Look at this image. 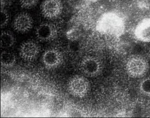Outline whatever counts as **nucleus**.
Instances as JSON below:
<instances>
[{"label":"nucleus","instance_id":"dca6fc26","mask_svg":"<svg viewBox=\"0 0 150 118\" xmlns=\"http://www.w3.org/2000/svg\"><path fill=\"white\" fill-rule=\"evenodd\" d=\"M39 0H19L21 7L26 9H30L37 5Z\"/></svg>","mask_w":150,"mask_h":118},{"label":"nucleus","instance_id":"1a4fd4ad","mask_svg":"<svg viewBox=\"0 0 150 118\" xmlns=\"http://www.w3.org/2000/svg\"><path fill=\"white\" fill-rule=\"evenodd\" d=\"M34 21L32 16L27 13L22 12L16 15L13 22L14 30L20 33H26L33 27Z\"/></svg>","mask_w":150,"mask_h":118},{"label":"nucleus","instance_id":"9b49d317","mask_svg":"<svg viewBox=\"0 0 150 118\" xmlns=\"http://www.w3.org/2000/svg\"><path fill=\"white\" fill-rule=\"evenodd\" d=\"M15 41V37L11 32L7 30L1 32V46L2 49H10L13 46Z\"/></svg>","mask_w":150,"mask_h":118},{"label":"nucleus","instance_id":"f8f14e48","mask_svg":"<svg viewBox=\"0 0 150 118\" xmlns=\"http://www.w3.org/2000/svg\"><path fill=\"white\" fill-rule=\"evenodd\" d=\"M16 62V56L9 51H4L1 52V66L9 68L15 65Z\"/></svg>","mask_w":150,"mask_h":118},{"label":"nucleus","instance_id":"20e7f679","mask_svg":"<svg viewBox=\"0 0 150 118\" xmlns=\"http://www.w3.org/2000/svg\"><path fill=\"white\" fill-rule=\"evenodd\" d=\"M80 69L85 75L90 78L98 76L103 69L102 62L94 56H88L83 58L80 64Z\"/></svg>","mask_w":150,"mask_h":118},{"label":"nucleus","instance_id":"f3484780","mask_svg":"<svg viewBox=\"0 0 150 118\" xmlns=\"http://www.w3.org/2000/svg\"><path fill=\"white\" fill-rule=\"evenodd\" d=\"M9 20V15L6 9L1 8V28H4L8 25Z\"/></svg>","mask_w":150,"mask_h":118},{"label":"nucleus","instance_id":"f257e3e1","mask_svg":"<svg viewBox=\"0 0 150 118\" xmlns=\"http://www.w3.org/2000/svg\"><path fill=\"white\" fill-rule=\"evenodd\" d=\"M96 29L100 34L118 38L125 33V20L117 13L108 12L99 18Z\"/></svg>","mask_w":150,"mask_h":118},{"label":"nucleus","instance_id":"7ed1b4c3","mask_svg":"<svg viewBox=\"0 0 150 118\" xmlns=\"http://www.w3.org/2000/svg\"><path fill=\"white\" fill-rule=\"evenodd\" d=\"M67 90L69 93L74 97L83 98L90 91V82L85 77L76 75L72 77L68 81Z\"/></svg>","mask_w":150,"mask_h":118},{"label":"nucleus","instance_id":"a211bd4d","mask_svg":"<svg viewBox=\"0 0 150 118\" xmlns=\"http://www.w3.org/2000/svg\"><path fill=\"white\" fill-rule=\"evenodd\" d=\"M149 59H150V56H149Z\"/></svg>","mask_w":150,"mask_h":118},{"label":"nucleus","instance_id":"2eb2a0df","mask_svg":"<svg viewBox=\"0 0 150 118\" xmlns=\"http://www.w3.org/2000/svg\"><path fill=\"white\" fill-rule=\"evenodd\" d=\"M139 90L142 95L150 97V77L144 78L140 82Z\"/></svg>","mask_w":150,"mask_h":118},{"label":"nucleus","instance_id":"6ab92c4d","mask_svg":"<svg viewBox=\"0 0 150 118\" xmlns=\"http://www.w3.org/2000/svg\"><path fill=\"white\" fill-rule=\"evenodd\" d=\"M4 1V0H1V1Z\"/></svg>","mask_w":150,"mask_h":118},{"label":"nucleus","instance_id":"39448f33","mask_svg":"<svg viewBox=\"0 0 150 118\" xmlns=\"http://www.w3.org/2000/svg\"><path fill=\"white\" fill-rule=\"evenodd\" d=\"M41 14L45 18L55 20L62 13L63 4L62 0H44L40 6Z\"/></svg>","mask_w":150,"mask_h":118},{"label":"nucleus","instance_id":"6e6552de","mask_svg":"<svg viewBox=\"0 0 150 118\" xmlns=\"http://www.w3.org/2000/svg\"><path fill=\"white\" fill-rule=\"evenodd\" d=\"M40 52V46L37 42L28 40L21 44L19 53L21 58L24 61L32 62L37 58Z\"/></svg>","mask_w":150,"mask_h":118},{"label":"nucleus","instance_id":"ddd939ff","mask_svg":"<svg viewBox=\"0 0 150 118\" xmlns=\"http://www.w3.org/2000/svg\"><path fill=\"white\" fill-rule=\"evenodd\" d=\"M82 31L77 26H73L67 30L66 37L69 40L74 42L78 40L82 36Z\"/></svg>","mask_w":150,"mask_h":118},{"label":"nucleus","instance_id":"423d86ee","mask_svg":"<svg viewBox=\"0 0 150 118\" xmlns=\"http://www.w3.org/2000/svg\"><path fill=\"white\" fill-rule=\"evenodd\" d=\"M63 56L58 49L50 48L43 52L41 62L44 67L49 70L58 68L62 64Z\"/></svg>","mask_w":150,"mask_h":118},{"label":"nucleus","instance_id":"4468645a","mask_svg":"<svg viewBox=\"0 0 150 118\" xmlns=\"http://www.w3.org/2000/svg\"><path fill=\"white\" fill-rule=\"evenodd\" d=\"M103 42L100 37L96 36H92L89 37L87 44L90 50L96 51L102 48L103 45Z\"/></svg>","mask_w":150,"mask_h":118},{"label":"nucleus","instance_id":"0eeeda50","mask_svg":"<svg viewBox=\"0 0 150 118\" xmlns=\"http://www.w3.org/2000/svg\"><path fill=\"white\" fill-rule=\"evenodd\" d=\"M35 34L39 41L42 43H49L56 38L58 36V29L53 23L43 22L38 26Z\"/></svg>","mask_w":150,"mask_h":118},{"label":"nucleus","instance_id":"f03ea898","mask_svg":"<svg viewBox=\"0 0 150 118\" xmlns=\"http://www.w3.org/2000/svg\"><path fill=\"white\" fill-rule=\"evenodd\" d=\"M127 74L131 78L139 79L146 75L149 70L148 62L146 58L139 55L130 57L125 65Z\"/></svg>","mask_w":150,"mask_h":118},{"label":"nucleus","instance_id":"9d476101","mask_svg":"<svg viewBox=\"0 0 150 118\" xmlns=\"http://www.w3.org/2000/svg\"><path fill=\"white\" fill-rule=\"evenodd\" d=\"M135 38L144 43H150V18H146L137 23L134 31Z\"/></svg>","mask_w":150,"mask_h":118}]
</instances>
